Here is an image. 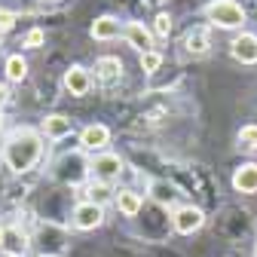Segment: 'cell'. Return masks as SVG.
Wrapping results in <instances>:
<instances>
[{
  "label": "cell",
  "instance_id": "16",
  "mask_svg": "<svg viewBox=\"0 0 257 257\" xmlns=\"http://www.w3.org/2000/svg\"><path fill=\"white\" fill-rule=\"evenodd\" d=\"M43 132H46V138H55V141H58V138H64V135H71V119L52 113V116L43 119Z\"/></svg>",
  "mask_w": 257,
  "mask_h": 257
},
{
  "label": "cell",
  "instance_id": "21",
  "mask_svg": "<svg viewBox=\"0 0 257 257\" xmlns=\"http://www.w3.org/2000/svg\"><path fill=\"white\" fill-rule=\"evenodd\" d=\"M107 199H110V187H107V184H92V187H89V202L104 205Z\"/></svg>",
  "mask_w": 257,
  "mask_h": 257
},
{
  "label": "cell",
  "instance_id": "27",
  "mask_svg": "<svg viewBox=\"0 0 257 257\" xmlns=\"http://www.w3.org/2000/svg\"><path fill=\"white\" fill-rule=\"evenodd\" d=\"M0 242H4V227H0Z\"/></svg>",
  "mask_w": 257,
  "mask_h": 257
},
{
  "label": "cell",
  "instance_id": "17",
  "mask_svg": "<svg viewBox=\"0 0 257 257\" xmlns=\"http://www.w3.org/2000/svg\"><path fill=\"white\" fill-rule=\"evenodd\" d=\"M116 208L125 214V217H135L141 211V196L135 190H119V196H116Z\"/></svg>",
  "mask_w": 257,
  "mask_h": 257
},
{
  "label": "cell",
  "instance_id": "3",
  "mask_svg": "<svg viewBox=\"0 0 257 257\" xmlns=\"http://www.w3.org/2000/svg\"><path fill=\"white\" fill-rule=\"evenodd\" d=\"M89 169H92V166H86L83 153H64L58 163H55L52 175H55L61 184H80V181L86 178V172H89Z\"/></svg>",
  "mask_w": 257,
  "mask_h": 257
},
{
  "label": "cell",
  "instance_id": "18",
  "mask_svg": "<svg viewBox=\"0 0 257 257\" xmlns=\"http://www.w3.org/2000/svg\"><path fill=\"white\" fill-rule=\"evenodd\" d=\"M150 196L159 202V205H172L175 202V187L169 184V181H150Z\"/></svg>",
  "mask_w": 257,
  "mask_h": 257
},
{
  "label": "cell",
  "instance_id": "25",
  "mask_svg": "<svg viewBox=\"0 0 257 257\" xmlns=\"http://www.w3.org/2000/svg\"><path fill=\"white\" fill-rule=\"evenodd\" d=\"M16 25V16L10 13V10H0V34H4V31H10Z\"/></svg>",
  "mask_w": 257,
  "mask_h": 257
},
{
  "label": "cell",
  "instance_id": "28",
  "mask_svg": "<svg viewBox=\"0 0 257 257\" xmlns=\"http://www.w3.org/2000/svg\"><path fill=\"white\" fill-rule=\"evenodd\" d=\"M254 257H257V248H254Z\"/></svg>",
  "mask_w": 257,
  "mask_h": 257
},
{
  "label": "cell",
  "instance_id": "29",
  "mask_svg": "<svg viewBox=\"0 0 257 257\" xmlns=\"http://www.w3.org/2000/svg\"><path fill=\"white\" fill-rule=\"evenodd\" d=\"M0 144H7V141H0Z\"/></svg>",
  "mask_w": 257,
  "mask_h": 257
},
{
  "label": "cell",
  "instance_id": "10",
  "mask_svg": "<svg viewBox=\"0 0 257 257\" xmlns=\"http://www.w3.org/2000/svg\"><path fill=\"white\" fill-rule=\"evenodd\" d=\"M125 40H128V46H135L141 55L144 52H153L150 46H153V37H150V31L141 25V22H128L125 25Z\"/></svg>",
  "mask_w": 257,
  "mask_h": 257
},
{
  "label": "cell",
  "instance_id": "8",
  "mask_svg": "<svg viewBox=\"0 0 257 257\" xmlns=\"http://www.w3.org/2000/svg\"><path fill=\"white\" fill-rule=\"evenodd\" d=\"M0 251L10 257H22L28 251V236L19 227H4V242H0Z\"/></svg>",
  "mask_w": 257,
  "mask_h": 257
},
{
  "label": "cell",
  "instance_id": "26",
  "mask_svg": "<svg viewBox=\"0 0 257 257\" xmlns=\"http://www.w3.org/2000/svg\"><path fill=\"white\" fill-rule=\"evenodd\" d=\"M4 104H7V89L0 86V107H4Z\"/></svg>",
  "mask_w": 257,
  "mask_h": 257
},
{
  "label": "cell",
  "instance_id": "1",
  "mask_svg": "<svg viewBox=\"0 0 257 257\" xmlns=\"http://www.w3.org/2000/svg\"><path fill=\"white\" fill-rule=\"evenodd\" d=\"M40 153H43V144H40V135L34 128H16L4 144V159L16 175H25L34 169Z\"/></svg>",
  "mask_w": 257,
  "mask_h": 257
},
{
  "label": "cell",
  "instance_id": "19",
  "mask_svg": "<svg viewBox=\"0 0 257 257\" xmlns=\"http://www.w3.org/2000/svg\"><path fill=\"white\" fill-rule=\"evenodd\" d=\"M7 77H10L13 83H22V80L28 77V61H25L22 55H13V58H7Z\"/></svg>",
  "mask_w": 257,
  "mask_h": 257
},
{
  "label": "cell",
  "instance_id": "20",
  "mask_svg": "<svg viewBox=\"0 0 257 257\" xmlns=\"http://www.w3.org/2000/svg\"><path fill=\"white\" fill-rule=\"evenodd\" d=\"M239 147L248 150V153L257 150V125H245L242 132H239Z\"/></svg>",
  "mask_w": 257,
  "mask_h": 257
},
{
  "label": "cell",
  "instance_id": "12",
  "mask_svg": "<svg viewBox=\"0 0 257 257\" xmlns=\"http://www.w3.org/2000/svg\"><path fill=\"white\" fill-rule=\"evenodd\" d=\"M233 187H236L239 193H257V163H248V166L236 169Z\"/></svg>",
  "mask_w": 257,
  "mask_h": 257
},
{
  "label": "cell",
  "instance_id": "2",
  "mask_svg": "<svg viewBox=\"0 0 257 257\" xmlns=\"http://www.w3.org/2000/svg\"><path fill=\"white\" fill-rule=\"evenodd\" d=\"M205 16L217 28H242L245 25V10L236 4V0H211L205 7Z\"/></svg>",
  "mask_w": 257,
  "mask_h": 257
},
{
  "label": "cell",
  "instance_id": "23",
  "mask_svg": "<svg viewBox=\"0 0 257 257\" xmlns=\"http://www.w3.org/2000/svg\"><path fill=\"white\" fill-rule=\"evenodd\" d=\"M153 31H156V34L159 37H169L172 34V19L163 13V16H156V22H153Z\"/></svg>",
  "mask_w": 257,
  "mask_h": 257
},
{
  "label": "cell",
  "instance_id": "15",
  "mask_svg": "<svg viewBox=\"0 0 257 257\" xmlns=\"http://www.w3.org/2000/svg\"><path fill=\"white\" fill-rule=\"evenodd\" d=\"M184 46H187V52H193V55H202V52H208V46H211V40H208V31H205V28H193V31H187Z\"/></svg>",
  "mask_w": 257,
  "mask_h": 257
},
{
  "label": "cell",
  "instance_id": "6",
  "mask_svg": "<svg viewBox=\"0 0 257 257\" xmlns=\"http://www.w3.org/2000/svg\"><path fill=\"white\" fill-rule=\"evenodd\" d=\"M101 223H104V208L101 205L86 199L74 208V227L77 230H95V227H101Z\"/></svg>",
  "mask_w": 257,
  "mask_h": 257
},
{
  "label": "cell",
  "instance_id": "5",
  "mask_svg": "<svg viewBox=\"0 0 257 257\" xmlns=\"http://www.w3.org/2000/svg\"><path fill=\"white\" fill-rule=\"evenodd\" d=\"M92 172L98 178V184H113L119 178V172H122V159L116 153H101V156H95Z\"/></svg>",
  "mask_w": 257,
  "mask_h": 257
},
{
  "label": "cell",
  "instance_id": "13",
  "mask_svg": "<svg viewBox=\"0 0 257 257\" xmlns=\"http://www.w3.org/2000/svg\"><path fill=\"white\" fill-rule=\"evenodd\" d=\"M64 86H68L71 95H86L89 86H92V77L86 68H71L68 74H64Z\"/></svg>",
  "mask_w": 257,
  "mask_h": 257
},
{
  "label": "cell",
  "instance_id": "11",
  "mask_svg": "<svg viewBox=\"0 0 257 257\" xmlns=\"http://www.w3.org/2000/svg\"><path fill=\"white\" fill-rule=\"evenodd\" d=\"M95 71H98V80H101L104 86H113V83L122 77V61L113 58V55H104V58H98Z\"/></svg>",
  "mask_w": 257,
  "mask_h": 257
},
{
  "label": "cell",
  "instance_id": "22",
  "mask_svg": "<svg viewBox=\"0 0 257 257\" xmlns=\"http://www.w3.org/2000/svg\"><path fill=\"white\" fill-rule=\"evenodd\" d=\"M159 64H163V55H159V52H144V55H141V68H144L147 74L159 71Z\"/></svg>",
  "mask_w": 257,
  "mask_h": 257
},
{
  "label": "cell",
  "instance_id": "7",
  "mask_svg": "<svg viewBox=\"0 0 257 257\" xmlns=\"http://www.w3.org/2000/svg\"><path fill=\"white\" fill-rule=\"evenodd\" d=\"M230 52H233V58L242 61V64H257V37H254V34L236 37L233 46H230Z\"/></svg>",
  "mask_w": 257,
  "mask_h": 257
},
{
  "label": "cell",
  "instance_id": "9",
  "mask_svg": "<svg viewBox=\"0 0 257 257\" xmlns=\"http://www.w3.org/2000/svg\"><path fill=\"white\" fill-rule=\"evenodd\" d=\"M107 141H110V128L107 125H86L83 135H80L83 150H104Z\"/></svg>",
  "mask_w": 257,
  "mask_h": 257
},
{
  "label": "cell",
  "instance_id": "14",
  "mask_svg": "<svg viewBox=\"0 0 257 257\" xmlns=\"http://www.w3.org/2000/svg\"><path fill=\"white\" fill-rule=\"evenodd\" d=\"M116 34H119V22L113 16H101V19L92 22V37L95 40H113Z\"/></svg>",
  "mask_w": 257,
  "mask_h": 257
},
{
  "label": "cell",
  "instance_id": "24",
  "mask_svg": "<svg viewBox=\"0 0 257 257\" xmlns=\"http://www.w3.org/2000/svg\"><path fill=\"white\" fill-rule=\"evenodd\" d=\"M43 40H46V34H43V31H40V28H31V31H28V37H25V46L37 49V46H40Z\"/></svg>",
  "mask_w": 257,
  "mask_h": 257
},
{
  "label": "cell",
  "instance_id": "4",
  "mask_svg": "<svg viewBox=\"0 0 257 257\" xmlns=\"http://www.w3.org/2000/svg\"><path fill=\"white\" fill-rule=\"evenodd\" d=\"M202 220H205V214H202L196 205H181V208L175 211V217H172V227H175L181 236H190V233H196V230L202 227Z\"/></svg>",
  "mask_w": 257,
  "mask_h": 257
}]
</instances>
